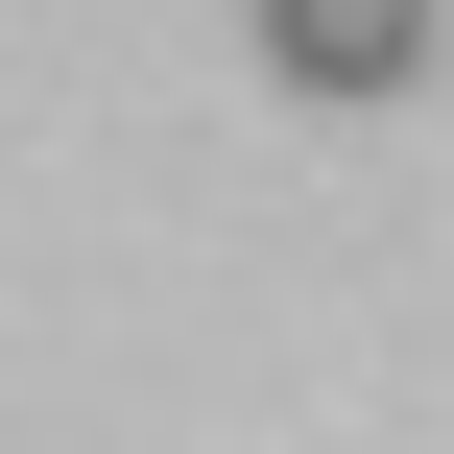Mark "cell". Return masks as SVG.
I'll return each instance as SVG.
<instances>
[{
	"instance_id": "cell-1",
	"label": "cell",
	"mask_w": 454,
	"mask_h": 454,
	"mask_svg": "<svg viewBox=\"0 0 454 454\" xmlns=\"http://www.w3.org/2000/svg\"><path fill=\"white\" fill-rule=\"evenodd\" d=\"M431 24H454V0H239V48H263L311 120H383V96H431Z\"/></svg>"
}]
</instances>
